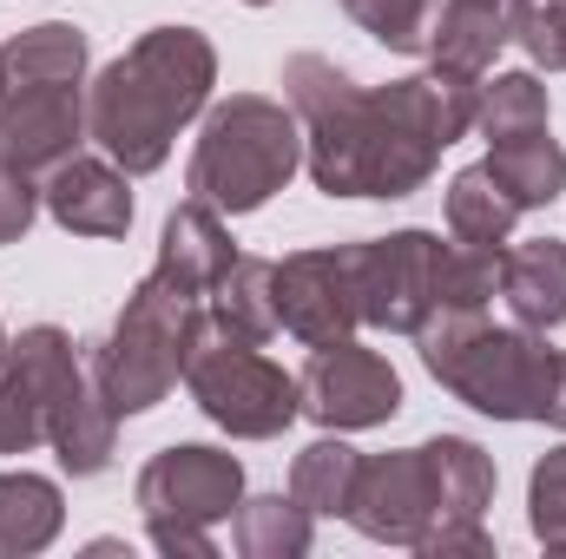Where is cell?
Returning <instances> with one entry per match:
<instances>
[{"mask_svg":"<svg viewBox=\"0 0 566 559\" xmlns=\"http://www.w3.org/2000/svg\"><path fill=\"white\" fill-rule=\"evenodd\" d=\"M283 93L303 126V165L329 198H409L422 191L441 151L474 126L481 80L428 66L382 93H363L323 53L283 60Z\"/></svg>","mask_w":566,"mask_h":559,"instance_id":"obj_1","label":"cell"},{"mask_svg":"<svg viewBox=\"0 0 566 559\" xmlns=\"http://www.w3.org/2000/svg\"><path fill=\"white\" fill-rule=\"evenodd\" d=\"M488 500H494V461L461 434H434L422 447L363 461L356 494H349V520L369 540L416 547L428 559L494 553V540L481 534Z\"/></svg>","mask_w":566,"mask_h":559,"instance_id":"obj_2","label":"cell"},{"mask_svg":"<svg viewBox=\"0 0 566 559\" xmlns=\"http://www.w3.org/2000/svg\"><path fill=\"white\" fill-rule=\"evenodd\" d=\"M218 80V53L198 27H151L86 86V139L126 171L145 178L171 158V139L205 113Z\"/></svg>","mask_w":566,"mask_h":559,"instance_id":"obj_3","label":"cell"},{"mask_svg":"<svg viewBox=\"0 0 566 559\" xmlns=\"http://www.w3.org/2000/svg\"><path fill=\"white\" fill-rule=\"evenodd\" d=\"M416 342L428 376L468 409L494 421H547L560 349H547L541 329H494L488 309H434Z\"/></svg>","mask_w":566,"mask_h":559,"instance_id":"obj_4","label":"cell"},{"mask_svg":"<svg viewBox=\"0 0 566 559\" xmlns=\"http://www.w3.org/2000/svg\"><path fill=\"white\" fill-rule=\"evenodd\" d=\"M296 165H303L296 113L264 93H238V99L211 106L185 178H191V198H205L224 218H244V211L271 204V191L290 184Z\"/></svg>","mask_w":566,"mask_h":559,"instance_id":"obj_5","label":"cell"},{"mask_svg":"<svg viewBox=\"0 0 566 559\" xmlns=\"http://www.w3.org/2000/svg\"><path fill=\"white\" fill-rule=\"evenodd\" d=\"M198 316H205V296H191L185 283H171L165 271H151L126 296L113 336L86 362L93 382H99V395L113 402V415H145V409H158L171 395V382L185 376Z\"/></svg>","mask_w":566,"mask_h":559,"instance_id":"obj_6","label":"cell"},{"mask_svg":"<svg viewBox=\"0 0 566 559\" xmlns=\"http://www.w3.org/2000/svg\"><path fill=\"white\" fill-rule=\"evenodd\" d=\"M244 500V467L224 447H165L151 454L139 474V514L151 527L158 553H185V559H211V527L231 520Z\"/></svg>","mask_w":566,"mask_h":559,"instance_id":"obj_7","label":"cell"},{"mask_svg":"<svg viewBox=\"0 0 566 559\" xmlns=\"http://www.w3.org/2000/svg\"><path fill=\"white\" fill-rule=\"evenodd\" d=\"M185 389L218 428H231L244 441H271L303 415L296 376H283L264 356V342L218 336L205 316H198V336H191V356H185Z\"/></svg>","mask_w":566,"mask_h":559,"instance_id":"obj_8","label":"cell"},{"mask_svg":"<svg viewBox=\"0 0 566 559\" xmlns=\"http://www.w3.org/2000/svg\"><path fill=\"white\" fill-rule=\"evenodd\" d=\"M7 356L40 382L46 441H53L60 467H66V474H99V467L113 461V421L119 415H113V402L99 395L93 369L73 356V336L53 329V323H40V329H27Z\"/></svg>","mask_w":566,"mask_h":559,"instance_id":"obj_9","label":"cell"},{"mask_svg":"<svg viewBox=\"0 0 566 559\" xmlns=\"http://www.w3.org/2000/svg\"><path fill=\"white\" fill-rule=\"evenodd\" d=\"M441 257H448V244L434 231H396V238L343 244L349 289H356V316L369 329L416 336L428 316L441 309Z\"/></svg>","mask_w":566,"mask_h":559,"instance_id":"obj_10","label":"cell"},{"mask_svg":"<svg viewBox=\"0 0 566 559\" xmlns=\"http://www.w3.org/2000/svg\"><path fill=\"white\" fill-rule=\"evenodd\" d=\"M303 389V415L323 421V428H376L402 409V376L389 369V356L363 349V342H323L310 356V369L296 376Z\"/></svg>","mask_w":566,"mask_h":559,"instance_id":"obj_11","label":"cell"},{"mask_svg":"<svg viewBox=\"0 0 566 559\" xmlns=\"http://www.w3.org/2000/svg\"><path fill=\"white\" fill-rule=\"evenodd\" d=\"M86 139V93L80 80L60 86H7L0 93V158L27 178H46L60 158H73Z\"/></svg>","mask_w":566,"mask_h":559,"instance_id":"obj_12","label":"cell"},{"mask_svg":"<svg viewBox=\"0 0 566 559\" xmlns=\"http://www.w3.org/2000/svg\"><path fill=\"white\" fill-rule=\"evenodd\" d=\"M271 289H277V323L296 342H310V349L343 342V336L363 323V316H356V289H349V264H343V244L283 257Z\"/></svg>","mask_w":566,"mask_h":559,"instance_id":"obj_13","label":"cell"},{"mask_svg":"<svg viewBox=\"0 0 566 559\" xmlns=\"http://www.w3.org/2000/svg\"><path fill=\"white\" fill-rule=\"evenodd\" d=\"M40 198H46L53 224L73 238H126L133 231V191H126V171L113 158H86V151L60 158L46 171Z\"/></svg>","mask_w":566,"mask_h":559,"instance_id":"obj_14","label":"cell"},{"mask_svg":"<svg viewBox=\"0 0 566 559\" xmlns=\"http://www.w3.org/2000/svg\"><path fill=\"white\" fill-rule=\"evenodd\" d=\"M231 264H238V251H231L224 211H211L205 198H191V204H178V211L165 218V238H158V264H151V271H165L171 283H185L191 296H211V283L224 277Z\"/></svg>","mask_w":566,"mask_h":559,"instance_id":"obj_15","label":"cell"},{"mask_svg":"<svg viewBox=\"0 0 566 559\" xmlns=\"http://www.w3.org/2000/svg\"><path fill=\"white\" fill-rule=\"evenodd\" d=\"M501 296L514 309L521 329H560L566 323V244L560 238H534L501 251Z\"/></svg>","mask_w":566,"mask_h":559,"instance_id":"obj_16","label":"cell"},{"mask_svg":"<svg viewBox=\"0 0 566 559\" xmlns=\"http://www.w3.org/2000/svg\"><path fill=\"white\" fill-rule=\"evenodd\" d=\"M507 13L514 0H434V27H428V60L448 73L481 80L488 60L507 40Z\"/></svg>","mask_w":566,"mask_h":559,"instance_id":"obj_17","label":"cell"},{"mask_svg":"<svg viewBox=\"0 0 566 559\" xmlns=\"http://www.w3.org/2000/svg\"><path fill=\"white\" fill-rule=\"evenodd\" d=\"M277 264H264V257H238L224 277L211 283V296H205V323L218 329V336H238V342H271L283 323H277Z\"/></svg>","mask_w":566,"mask_h":559,"instance_id":"obj_18","label":"cell"},{"mask_svg":"<svg viewBox=\"0 0 566 559\" xmlns=\"http://www.w3.org/2000/svg\"><path fill=\"white\" fill-rule=\"evenodd\" d=\"M80 73H86V33L73 20L27 27L0 46V93L7 86H60V80H80Z\"/></svg>","mask_w":566,"mask_h":559,"instance_id":"obj_19","label":"cell"},{"mask_svg":"<svg viewBox=\"0 0 566 559\" xmlns=\"http://www.w3.org/2000/svg\"><path fill=\"white\" fill-rule=\"evenodd\" d=\"M521 204L501 191V178L481 165H468L454 184H448V238L454 244H474V251H507V231H514Z\"/></svg>","mask_w":566,"mask_h":559,"instance_id":"obj_20","label":"cell"},{"mask_svg":"<svg viewBox=\"0 0 566 559\" xmlns=\"http://www.w3.org/2000/svg\"><path fill=\"white\" fill-rule=\"evenodd\" d=\"M488 171L501 178V191L521 204V211H534V204H554L566 191V151L547 133H527V139H501L488 151Z\"/></svg>","mask_w":566,"mask_h":559,"instance_id":"obj_21","label":"cell"},{"mask_svg":"<svg viewBox=\"0 0 566 559\" xmlns=\"http://www.w3.org/2000/svg\"><path fill=\"white\" fill-rule=\"evenodd\" d=\"M66 507H60V487L40 481V474H0V553H40L53 534H60Z\"/></svg>","mask_w":566,"mask_h":559,"instance_id":"obj_22","label":"cell"},{"mask_svg":"<svg viewBox=\"0 0 566 559\" xmlns=\"http://www.w3.org/2000/svg\"><path fill=\"white\" fill-rule=\"evenodd\" d=\"M310 507L296 494H258V500H238V547L251 559H296L310 553Z\"/></svg>","mask_w":566,"mask_h":559,"instance_id":"obj_23","label":"cell"},{"mask_svg":"<svg viewBox=\"0 0 566 559\" xmlns=\"http://www.w3.org/2000/svg\"><path fill=\"white\" fill-rule=\"evenodd\" d=\"M356 474H363V454L343 447V441H310L290 467V494L310 507V514H349V494H356Z\"/></svg>","mask_w":566,"mask_h":559,"instance_id":"obj_24","label":"cell"},{"mask_svg":"<svg viewBox=\"0 0 566 559\" xmlns=\"http://www.w3.org/2000/svg\"><path fill=\"white\" fill-rule=\"evenodd\" d=\"M474 126L488 133V145L527 139V133H547V86H541L534 73H501L494 86H481Z\"/></svg>","mask_w":566,"mask_h":559,"instance_id":"obj_25","label":"cell"},{"mask_svg":"<svg viewBox=\"0 0 566 559\" xmlns=\"http://www.w3.org/2000/svg\"><path fill=\"white\" fill-rule=\"evenodd\" d=\"M46 441V402H40V382L7 356L0 362V454H27Z\"/></svg>","mask_w":566,"mask_h":559,"instance_id":"obj_26","label":"cell"},{"mask_svg":"<svg viewBox=\"0 0 566 559\" xmlns=\"http://www.w3.org/2000/svg\"><path fill=\"white\" fill-rule=\"evenodd\" d=\"M343 13L376 33L396 53H428V27H434V0H343Z\"/></svg>","mask_w":566,"mask_h":559,"instance_id":"obj_27","label":"cell"},{"mask_svg":"<svg viewBox=\"0 0 566 559\" xmlns=\"http://www.w3.org/2000/svg\"><path fill=\"white\" fill-rule=\"evenodd\" d=\"M507 40H521L527 60H541L547 73H566V0H514Z\"/></svg>","mask_w":566,"mask_h":559,"instance_id":"obj_28","label":"cell"},{"mask_svg":"<svg viewBox=\"0 0 566 559\" xmlns=\"http://www.w3.org/2000/svg\"><path fill=\"white\" fill-rule=\"evenodd\" d=\"M527 514H534V540L547 553H566V447L541 454V467L527 481Z\"/></svg>","mask_w":566,"mask_h":559,"instance_id":"obj_29","label":"cell"},{"mask_svg":"<svg viewBox=\"0 0 566 559\" xmlns=\"http://www.w3.org/2000/svg\"><path fill=\"white\" fill-rule=\"evenodd\" d=\"M33 211H40V184H33L20 165H7V158H0V244L27 238Z\"/></svg>","mask_w":566,"mask_h":559,"instance_id":"obj_30","label":"cell"},{"mask_svg":"<svg viewBox=\"0 0 566 559\" xmlns=\"http://www.w3.org/2000/svg\"><path fill=\"white\" fill-rule=\"evenodd\" d=\"M547 421L566 428V356H560V369H554V402H547Z\"/></svg>","mask_w":566,"mask_h":559,"instance_id":"obj_31","label":"cell"},{"mask_svg":"<svg viewBox=\"0 0 566 559\" xmlns=\"http://www.w3.org/2000/svg\"><path fill=\"white\" fill-rule=\"evenodd\" d=\"M7 349H13V342H7V329H0V362H7Z\"/></svg>","mask_w":566,"mask_h":559,"instance_id":"obj_32","label":"cell"},{"mask_svg":"<svg viewBox=\"0 0 566 559\" xmlns=\"http://www.w3.org/2000/svg\"><path fill=\"white\" fill-rule=\"evenodd\" d=\"M251 7H264V0H251Z\"/></svg>","mask_w":566,"mask_h":559,"instance_id":"obj_33","label":"cell"}]
</instances>
